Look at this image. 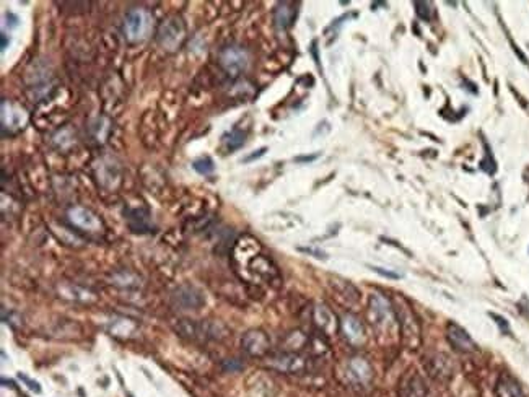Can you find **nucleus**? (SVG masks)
Listing matches in <instances>:
<instances>
[{
    "mask_svg": "<svg viewBox=\"0 0 529 397\" xmlns=\"http://www.w3.org/2000/svg\"><path fill=\"white\" fill-rule=\"evenodd\" d=\"M414 7H415V13H417V16H419L420 20L428 21L432 18V15H433L432 3H428V2H415Z\"/></svg>",
    "mask_w": 529,
    "mask_h": 397,
    "instance_id": "nucleus-21",
    "label": "nucleus"
},
{
    "mask_svg": "<svg viewBox=\"0 0 529 397\" xmlns=\"http://www.w3.org/2000/svg\"><path fill=\"white\" fill-rule=\"evenodd\" d=\"M269 366L287 375H298L308 370V360L295 352H287L270 358Z\"/></svg>",
    "mask_w": 529,
    "mask_h": 397,
    "instance_id": "nucleus-5",
    "label": "nucleus"
},
{
    "mask_svg": "<svg viewBox=\"0 0 529 397\" xmlns=\"http://www.w3.org/2000/svg\"><path fill=\"white\" fill-rule=\"evenodd\" d=\"M297 15H298V8L295 3H292V2L279 3L274 10L275 26L280 28V30H287V28H290L293 23H295Z\"/></svg>",
    "mask_w": 529,
    "mask_h": 397,
    "instance_id": "nucleus-14",
    "label": "nucleus"
},
{
    "mask_svg": "<svg viewBox=\"0 0 529 397\" xmlns=\"http://www.w3.org/2000/svg\"><path fill=\"white\" fill-rule=\"evenodd\" d=\"M345 373L354 384H368L373 378V368L365 358H352L347 363Z\"/></svg>",
    "mask_w": 529,
    "mask_h": 397,
    "instance_id": "nucleus-11",
    "label": "nucleus"
},
{
    "mask_svg": "<svg viewBox=\"0 0 529 397\" xmlns=\"http://www.w3.org/2000/svg\"><path fill=\"white\" fill-rule=\"evenodd\" d=\"M319 155H313V156H300V158H297V161H313L316 160Z\"/></svg>",
    "mask_w": 529,
    "mask_h": 397,
    "instance_id": "nucleus-27",
    "label": "nucleus"
},
{
    "mask_svg": "<svg viewBox=\"0 0 529 397\" xmlns=\"http://www.w3.org/2000/svg\"><path fill=\"white\" fill-rule=\"evenodd\" d=\"M10 43V41L7 39V34H2V52L7 49V44Z\"/></svg>",
    "mask_w": 529,
    "mask_h": 397,
    "instance_id": "nucleus-28",
    "label": "nucleus"
},
{
    "mask_svg": "<svg viewBox=\"0 0 529 397\" xmlns=\"http://www.w3.org/2000/svg\"><path fill=\"white\" fill-rule=\"evenodd\" d=\"M446 338L451 343V347L461 353H472L477 350V345L472 340V337L467 334V331L454 323H450L446 328Z\"/></svg>",
    "mask_w": 529,
    "mask_h": 397,
    "instance_id": "nucleus-7",
    "label": "nucleus"
},
{
    "mask_svg": "<svg viewBox=\"0 0 529 397\" xmlns=\"http://www.w3.org/2000/svg\"><path fill=\"white\" fill-rule=\"evenodd\" d=\"M220 64L230 77H238L248 67V54L238 46H228V48L222 51Z\"/></svg>",
    "mask_w": 529,
    "mask_h": 397,
    "instance_id": "nucleus-6",
    "label": "nucleus"
},
{
    "mask_svg": "<svg viewBox=\"0 0 529 397\" xmlns=\"http://www.w3.org/2000/svg\"><path fill=\"white\" fill-rule=\"evenodd\" d=\"M427 371L430 373L432 378L440 379V381H446V379H450L453 376L454 368H453L450 357H446L443 353H437V355H432L430 358L427 357Z\"/></svg>",
    "mask_w": 529,
    "mask_h": 397,
    "instance_id": "nucleus-12",
    "label": "nucleus"
},
{
    "mask_svg": "<svg viewBox=\"0 0 529 397\" xmlns=\"http://www.w3.org/2000/svg\"><path fill=\"white\" fill-rule=\"evenodd\" d=\"M151 25H153V18L145 8H132L131 11H127L124 20L127 39L132 43L147 39L151 31Z\"/></svg>",
    "mask_w": 529,
    "mask_h": 397,
    "instance_id": "nucleus-3",
    "label": "nucleus"
},
{
    "mask_svg": "<svg viewBox=\"0 0 529 397\" xmlns=\"http://www.w3.org/2000/svg\"><path fill=\"white\" fill-rule=\"evenodd\" d=\"M21 118L26 119L25 116V111L23 109H16L15 111V106L13 104L7 103L3 99L2 101V124L3 127H16V126H21Z\"/></svg>",
    "mask_w": 529,
    "mask_h": 397,
    "instance_id": "nucleus-18",
    "label": "nucleus"
},
{
    "mask_svg": "<svg viewBox=\"0 0 529 397\" xmlns=\"http://www.w3.org/2000/svg\"><path fill=\"white\" fill-rule=\"evenodd\" d=\"M342 331L345 338L352 345H362L365 340V329L360 323V319L355 318L354 314H347L342 319Z\"/></svg>",
    "mask_w": 529,
    "mask_h": 397,
    "instance_id": "nucleus-13",
    "label": "nucleus"
},
{
    "mask_svg": "<svg viewBox=\"0 0 529 397\" xmlns=\"http://www.w3.org/2000/svg\"><path fill=\"white\" fill-rule=\"evenodd\" d=\"M241 368H243V365L238 363L236 360H230V361H227V365H225V370H230V371H239Z\"/></svg>",
    "mask_w": 529,
    "mask_h": 397,
    "instance_id": "nucleus-25",
    "label": "nucleus"
},
{
    "mask_svg": "<svg viewBox=\"0 0 529 397\" xmlns=\"http://www.w3.org/2000/svg\"><path fill=\"white\" fill-rule=\"evenodd\" d=\"M20 379H23V381L26 383V386L31 389V391H34V393H41V388H39V384H38L36 381H33V379H29V378L25 376V375H21V373H20Z\"/></svg>",
    "mask_w": 529,
    "mask_h": 397,
    "instance_id": "nucleus-22",
    "label": "nucleus"
},
{
    "mask_svg": "<svg viewBox=\"0 0 529 397\" xmlns=\"http://www.w3.org/2000/svg\"><path fill=\"white\" fill-rule=\"evenodd\" d=\"M300 251H304V253H309V254H314V258H319V259H324L326 254L321 253V251H316V249H306V248H300Z\"/></svg>",
    "mask_w": 529,
    "mask_h": 397,
    "instance_id": "nucleus-26",
    "label": "nucleus"
},
{
    "mask_svg": "<svg viewBox=\"0 0 529 397\" xmlns=\"http://www.w3.org/2000/svg\"><path fill=\"white\" fill-rule=\"evenodd\" d=\"M176 300H178L179 306H183V309H197L204 303L202 296L192 287L179 288L176 291Z\"/></svg>",
    "mask_w": 529,
    "mask_h": 397,
    "instance_id": "nucleus-17",
    "label": "nucleus"
},
{
    "mask_svg": "<svg viewBox=\"0 0 529 397\" xmlns=\"http://www.w3.org/2000/svg\"><path fill=\"white\" fill-rule=\"evenodd\" d=\"M399 397H428L425 381L417 371H407L399 384Z\"/></svg>",
    "mask_w": 529,
    "mask_h": 397,
    "instance_id": "nucleus-9",
    "label": "nucleus"
},
{
    "mask_svg": "<svg viewBox=\"0 0 529 397\" xmlns=\"http://www.w3.org/2000/svg\"><path fill=\"white\" fill-rule=\"evenodd\" d=\"M244 140H246V133L243 131H239V129H234V131H231L230 133H227V135L223 137V143H225L227 151H230V153H231V151L243 147Z\"/></svg>",
    "mask_w": 529,
    "mask_h": 397,
    "instance_id": "nucleus-19",
    "label": "nucleus"
},
{
    "mask_svg": "<svg viewBox=\"0 0 529 397\" xmlns=\"http://www.w3.org/2000/svg\"><path fill=\"white\" fill-rule=\"evenodd\" d=\"M266 151H267V147H262V148H259V150H256V153H252V155H249V156H246V158H244V163H249V161H252V160L261 158V156H262L264 153H266Z\"/></svg>",
    "mask_w": 529,
    "mask_h": 397,
    "instance_id": "nucleus-24",
    "label": "nucleus"
},
{
    "mask_svg": "<svg viewBox=\"0 0 529 397\" xmlns=\"http://www.w3.org/2000/svg\"><path fill=\"white\" fill-rule=\"evenodd\" d=\"M241 345H243L244 352L251 355V357H262L269 352L270 342L266 332L262 331H249L243 335V340H241Z\"/></svg>",
    "mask_w": 529,
    "mask_h": 397,
    "instance_id": "nucleus-8",
    "label": "nucleus"
},
{
    "mask_svg": "<svg viewBox=\"0 0 529 397\" xmlns=\"http://www.w3.org/2000/svg\"><path fill=\"white\" fill-rule=\"evenodd\" d=\"M184 38V23L181 18H169L160 26L158 31V43L163 49L174 51Z\"/></svg>",
    "mask_w": 529,
    "mask_h": 397,
    "instance_id": "nucleus-4",
    "label": "nucleus"
},
{
    "mask_svg": "<svg viewBox=\"0 0 529 397\" xmlns=\"http://www.w3.org/2000/svg\"><path fill=\"white\" fill-rule=\"evenodd\" d=\"M69 220L77 226V228L86 230V231H99L101 230V221L95 213L90 212L83 207H74L69 210Z\"/></svg>",
    "mask_w": 529,
    "mask_h": 397,
    "instance_id": "nucleus-10",
    "label": "nucleus"
},
{
    "mask_svg": "<svg viewBox=\"0 0 529 397\" xmlns=\"http://www.w3.org/2000/svg\"><path fill=\"white\" fill-rule=\"evenodd\" d=\"M372 268H373L375 272H378V273H381L383 277H387V278H399V277H401L399 273L391 272V270H384V268H381V267H372Z\"/></svg>",
    "mask_w": 529,
    "mask_h": 397,
    "instance_id": "nucleus-23",
    "label": "nucleus"
},
{
    "mask_svg": "<svg viewBox=\"0 0 529 397\" xmlns=\"http://www.w3.org/2000/svg\"><path fill=\"white\" fill-rule=\"evenodd\" d=\"M397 321H399V331H401V338L404 345L409 350H415L420 345V324L417 319L415 313L410 309L409 303L405 298L399 296V303L394 306Z\"/></svg>",
    "mask_w": 529,
    "mask_h": 397,
    "instance_id": "nucleus-2",
    "label": "nucleus"
},
{
    "mask_svg": "<svg viewBox=\"0 0 529 397\" xmlns=\"http://www.w3.org/2000/svg\"><path fill=\"white\" fill-rule=\"evenodd\" d=\"M192 168L196 169L199 174H204V176H205V174L214 173L215 163H214V160L210 158V156H201V158H197L196 161L192 163Z\"/></svg>",
    "mask_w": 529,
    "mask_h": 397,
    "instance_id": "nucleus-20",
    "label": "nucleus"
},
{
    "mask_svg": "<svg viewBox=\"0 0 529 397\" xmlns=\"http://www.w3.org/2000/svg\"><path fill=\"white\" fill-rule=\"evenodd\" d=\"M495 393L497 397H525V393H523L520 383L513 376L507 375V373H503L498 378Z\"/></svg>",
    "mask_w": 529,
    "mask_h": 397,
    "instance_id": "nucleus-16",
    "label": "nucleus"
},
{
    "mask_svg": "<svg viewBox=\"0 0 529 397\" xmlns=\"http://www.w3.org/2000/svg\"><path fill=\"white\" fill-rule=\"evenodd\" d=\"M313 319L314 324L319 328L324 334H334L337 331V319L332 314V311L324 305H319L314 308L313 311Z\"/></svg>",
    "mask_w": 529,
    "mask_h": 397,
    "instance_id": "nucleus-15",
    "label": "nucleus"
},
{
    "mask_svg": "<svg viewBox=\"0 0 529 397\" xmlns=\"http://www.w3.org/2000/svg\"><path fill=\"white\" fill-rule=\"evenodd\" d=\"M370 321L376 329H379L386 335L396 334V329H399V321L394 306L391 301L381 293H373L370 296Z\"/></svg>",
    "mask_w": 529,
    "mask_h": 397,
    "instance_id": "nucleus-1",
    "label": "nucleus"
}]
</instances>
